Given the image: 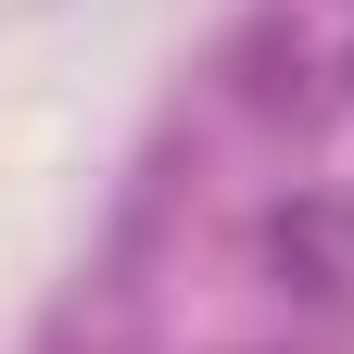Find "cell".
<instances>
[{
  "label": "cell",
  "mask_w": 354,
  "mask_h": 354,
  "mask_svg": "<svg viewBox=\"0 0 354 354\" xmlns=\"http://www.w3.org/2000/svg\"><path fill=\"white\" fill-rule=\"evenodd\" d=\"M279 266H291L304 291H342V215H317V203L279 215Z\"/></svg>",
  "instance_id": "1"
}]
</instances>
